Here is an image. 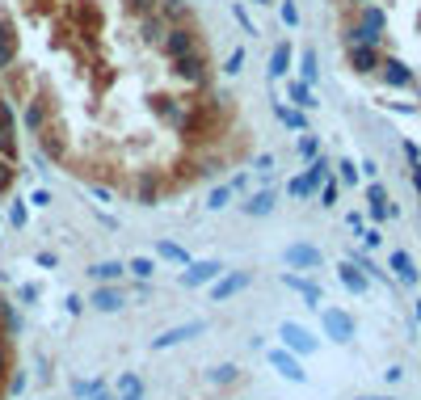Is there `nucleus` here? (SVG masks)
<instances>
[{
	"label": "nucleus",
	"mask_w": 421,
	"mask_h": 400,
	"mask_svg": "<svg viewBox=\"0 0 421 400\" xmlns=\"http://www.w3.org/2000/svg\"><path fill=\"white\" fill-rule=\"evenodd\" d=\"M198 110H202L198 93L152 89L143 97V114H147L156 127H165V131H173V135H186L189 127H194V118H198Z\"/></svg>",
	"instance_id": "nucleus-1"
},
{
	"label": "nucleus",
	"mask_w": 421,
	"mask_h": 400,
	"mask_svg": "<svg viewBox=\"0 0 421 400\" xmlns=\"http://www.w3.org/2000/svg\"><path fill=\"white\" fill-rule=\"evenodd\" d=\"M59 21L72 30V39L89 55H101V34H105V4L101 0H63Z\"/></svg>",
	"instance_id": "nucleus-2"
},
{
	"label": "nucleus",
	"mask_w": 421,
	"mask_h": 400,
	"mask_svg": "<svg viewBox=\"0 0 421 400\" xmlns=\"http://www.w3.org/2000/svg\"><path fill=\"white\" fill-rule=\"evenodd\" d=\"M169 85L182 93H207L215 85V63H211V51H194L182 59H169Z\"/></svg>",
	"instance_id": "nucleus-3"
},
{
	"label": "nucleus",
	"mask_w": 421,
	"mask_h": 400,
	"mask_svg": "<svg viewBox=\"0 0 421 400\" xmlns=\"http://www.w3.org/2000/svg\"><path fill=\"white\" fill-rule=\"evenodd\" d=\"M118 190L135 207H160V198H165V169L160 165H135V169H127V178L118 181Z\"/></svg>",
	"instance_id": "nucleus-4"
},
{
	"label": "nucleus",
	"mask_w": 421,
	"mask_h": 400,
	"mask_svg": "<svg viewBox=\"0 0 421 400\" xmlns=\"http://www.w3.org/2000/svg\"><path fill=\"white\" fill-rule=\"evenodd\" d=\"M59 114V93L51 89L47 81H38V89H34V97L21 106V114H17V123H21V131L26 135H38L43 127H47L51 118Z\"/></svg>",
	"instance_id": "nucleus-5"
},
{
	"label": "nucleus",
	"mask_w": 421,
	"mask_h": 400,
	"mask_svg": "<svg viewBox=\"0 0 421 400\" xmlns=\"http://www.w3.org/2000/svg\"><path fill=\"white\" fill-rule=\"evenodd\" d=\"M68 118H63V110L51 118L43 131L34 135V143H38V152L47 156L51 165H72V139H68Z\"/></svg>",
	"instance_id": "nucleus-6"
},
{
	"label": "nucleus",
	"mask_w": 421,
	"mask_h": 400,
	"mask_svg": "<svg viewBox=\"0 0 421 400\" xmlns=\"http://www.w3.org/2000/svg\"><path fill=\"white\" fill-rule=\"evenodd\" d=\"M202 30H198V21L194 26H169V34H165V43H160V55L165 59H182V55H194V51H202Z\"/></svg>",
	"instance_id": "nucleus-7"
},
{
	"label": "nucleus",
	"mask_w": 421,
	"mask_h": 400,
	"mask_svg": "<svg viewBox=\"0 0 421 400\" xmlns=\"http://www.w3.org/2000/svg\"><path fill=\"white\" fill-rule=\"evenodd\" d=\"M17 110H13V101L0 93V156L4 160H21V135H17Z\"/></svg>",
	"instance_id": "nucleus-8"
},
{
	"label": "nucleus",
	"mask_w": 421,
	"mask_h": 400,
	"mask_svg": "<svg viewBox=\"0 0 421 400\" xmlns=\"http://www.w3.org/2000/svg\"><path fill=\"white\" fill-rule=\"evenodd\" d=\"M34 89H38V85H34V68L17 59V63H13V68L4 72V97H9V101H21V106H26V101L34 97Z\"/></svg>",
	"instance_id": "nucleus-9"
},
{
	"label": "nucleus",
	"mask_w": 421,
	"mask_h": 400,
	"mask_svg": "<svg viewBox=\"0 0 421 400\" xmlns=\"http://www.w3.org/2000/svg\"><path fill=\"white\" fill-rule=\"evenodd\" d=\"M207 333V320H186V324H173V329H165L160 337H152V350H173V346H186L194 337H202Z\"/></svg>",
	"instance_id": "nucleus-10"
},
{
	"label": "nucleus",
	"mask_w": 421,
	"mask_h": 400,
	"mask_svg": "<svg viewBox=\"0 0 421 400\" xmlns=\"http://www.w3.org/2000/svg\"><path fill=\"white\" fill-rule=\"evenodd\" d=\"M165 34H169V21H165L160 13H147V17L135 21V43H140L143 51H160Z\"/></svg>",
	"instance_id": "nucleus-11"
},
{
	"label": "nucleus",
	"mask_w": 421,
	"mask_h": 400,
	"mask_svg": "<svg viewBox=\"0 0 421 400\" xmlns=\"http://www.w3.org/2000/svg\"><path fill=\"white\" fill-rule=\"evenodd\" d=\"M118 76H123V72H118V68H114L105 55H93V59H89V72H85V81H89V89H93L97 97L114 89V85H118Z\"/></svg>",
	"instance_id": "nucleus-12"
},
{
	"label": "nucleus",
	"mask_w": 421,
	"mask_h": 400,
	"mask_svg": "<svg viewBox=\"0 0 421 400\" xmlns=\"http://www.w3.org/2000/svg\"><path fill=\"white\" fill-rule=\"evenodd\" d=\"M219 274H224V262H219V257H202V262H189L186 274H182L177 282H182V287H211Z\"/></svg>",
	"instance_id": "nucleus-13"
},
{
	"label": "nucleus",
	"mask_w": 421,
	"mask_h": 400,
	"mask_svg": "<svg viewBox=\"0 0 421 400\" xmlns=\"http://www.w3.org/2000/svg\"><path fill=\"white\" fill-rule=\"evenodd\" d=\"M244 287H249V274H219V278L211 282L207 299H211V304H224V299H232L236 291H244Z\"/></svg>",
	"instance_id": "nucleus-14"
},
{
	"label": "nucleus",
	"mask_w": 421,
	"mask_h": 400,
	"mask_svg": "<svg viewBox=\"0 0 421 400\" xmlns=\"http://www.w3.org/2000/svg\"><path fill=\"white\" fill-rule=\"evenodd\" d=\"M156 13L169 21V26H194L198 13L189 9V0H156Z\"/></svg>",
	"instance_id": "nucleus-15"
},
{
	"label": "nucleus",
	"mask_w": 421,
	"mask_h": 400,
	"mask_svg": "<svg viewBox=\"0 0 421 400\" xmlns=\"http://www.w3.org/2000/svg\"><path fill=\"white\" fill-rule=\"evenodd\" d=\"M89 304H93L97 312H110V316H114V312L127 308V295H123L114 282H97V291H93V299H89Z\"/></svg>",
	"instance_id": "nucleus-16"
},
{
	"label": "nucleus",
	"mask_w": 421,
	"mask_h": 400,
	"mask_svg": "<svg viewBox=\"0 0 421 400\" xmlns=\"http://www.w3.org/2000/svg\"><path fill=\"white\" fill-rule=\"evenodd\" d=\"M350 68L354 72H375V68H383V59H379V51L371 43H354L350 46Z\"/></svg>",
	"instance_id": "nucleus-17"
},
{
	"label": "nucleus",
	"mask_w": 421,
	"mask_h": 400,
	"mask_svg": "<svg viewBox=\"0 0 421 400\" xmlns=\"http://www.w3.org/2000/svg\"><path fill=\"white\" fill-rule=\"evenodd\" d=\"M0 51H21V30L4 4H0Z\"/></svg>",
	"instance_id": "nucleus-18"
},
{
	"label": "nucleus",
	"mask_w": 421,
	"mask_h": 400,
	"mask_svg": "<svg viewBox=\"0 0 421 400\" xmlns=\"http://www.w3.org/2000/svg\"><path fill=\"white\" fill-rule=\"evenodd\" d=\"M21 9H26V17H30V21H55V17H59V9H63V4H59V0H21Z\"/></svg>",
	"instance_id": "nucleus-19"
},
{
	"label": "nucleus",
	"mask_w": 421,
	"mask_h": 400,
	"mask_svg": "<svg viewBox=\"0 0 421 400\" xmlns=\"http://www.w3.org/2000/svg\"><path fill=\"white\" fill-rule=\"evenodd\" d=\"M240 211H244V215H270V211H274V190H257V194H249V198L240 202Z\"/></svg>",
	"instance_id": "nucleus-20"
},
{
	"label": "nucleus",
	"mask_w": 421,
	"mask_h": 400,
	"mask_svg": "<svg viewBox=\"0 0 421 400\" xmlns=\"http://www.w3.org/2000/svg\"><path fill=\"white\" fill-rule=\"evenodd\" d=\"M123 274H127V262H114V257H105V262L89 266V278H93V282H118Z\"/></svg>",
	"instance_id": "nucleus-21"
},
{
	"label": "nucleus",
	"mask_w": 421,
	"mask_h": 400,
	"mask_svg": "<svg viewBox=\"0 0 421 400\" xmlns=\"http://www.w3.org/2000/svg\"><path fill=\"white\" fill-rule=\"evenodd\" d=\"M156 257H165V262H173V266H182V270L194 262L186 253V245H177V240H156Z\"/></svg>",
	"instance_id": "nucleus-22"
},
{
	"label": "nucleus",
	"mask_w": 421,
	"mask_h": 400,
	"mask_svg": "<svg viewBox=\"0 0 421 400\" xmlns=\"http://www.w3.org/2000/svg\"><path fill=\"white\" fill-rule=\"evenodd\" d=\"M279 337L286 342V346H291V350H308V354L316 350V342H312V337H308V333H303L299 324H282V329H279Z\"/></svg>",
	"instance_id": "nucleus-23"
},
{
	"label": "nucleus",
	"mask_w": 421,
	"mask_h": 400,
	"mask_svg": "<svg viewBox=\"0 0 421 400\" xmlns=\"http://www.w3.org/2000/svg\"><path fill=\"white\" fill-rule=\"evenodd\" d=\"M270 366H274L279 375H286V379H295V384L303 379V371H299V362H295V358L286 354V350H270Z\"/></svg>",
	"instance_id": "nucleus-24"
},
{
	"label": "nucleus",
	"mask_w": 421,
	"mask_h": 400,
	"mask_svg": "<svg viewBox=\"0 0 421 400\" xmlns=\"http://www.w3.org/2000/svg\"><path fill=\"white\" fill-rule=\"evenodd\" d=\"M236 379H240V366H236V362H219V366L207 371V384H211V388H228Z\"/></svg>",
	"instance_id": "nucleus-25"
},
{
	"label": "nucleus",
	"mask_w": 421,
	"mask_h": 400,
	"mask_svg": "<svg viewBox=\"0 0 421 400\" xmlns=\"http://www.w3.org/2000/svg\"><path fill=\"white\" fill-rule=\"evenodd\" d=\"M286 262L291 266H321V253L312 245H295V249H286Z\"/></svg>",
	"instance_id": "nucleus-26"
},
{
	"label": "nucleus",
	"mask_w": 421,
	"mask_h": 400,
	"mask_svg": "<svg viewBox=\"0 0 421 400\" xmlns=\"http://www.w3.org/2000/svg\"><path fill=\"white\" fill-rule=\"evenodd\" d=\"M17 333H21V316H17L13 304H4V312H0V337H9V342H13Z\"/></svg>",
	"instance_id": "nucleus-27"
},
{
	"label": "nucleus",
	"mask_w": 421,
	"mask_h": 400,
	"mask_svg": "<svg viewBox=\"0 0 421 400\" xmlns=\"http://www.w3.org/2000/svg\"><path fill=\"white\" fill-rule=\"evenodd\" d=\"M228 202H232V185H228V181H224V185H211V190H207V211H224Z\"/></svg>",
	"instance_id": "nucleus-28"
},
{
	"label": "nucleus",
	"mask_w": 421,
	"mask_h": 400,
	"mask_svg": "<svg viewBox=\"0 0 421 400\" xmlns=\"http://www.w3.org/2000/svg\"><path fill=\"white\" fill-rule=\"evenodd\" d=\"M13 185H17V160H4L0 156V198H9Z\"/></svg>",
	"instance_id": "nucleus-29"
},
{
	"label": "nucleus",
	"mask_w": 421,
	"mask_h": 400,
	"mask_svg": "<svg viewBox=\"0 0 421 400\" xmlns=\"http://www.w3.org/2000/svg\"><path fill=\"white\" fill-rule=\"evenodd\" d=\"M127 274H135V282H152L156 262H152V257H131V262H127Z\"/></svg>",
	"instance_id": "nucleus-30"
},
{
	"label": "nucleus",
	"mask_w": 421,
	"mask_h": 400,
	"mask_svg": "<svg viewBox=\"0 0 421 400\" xmlns=\"http://www.w3.org/2000/svg\"><path fill=\"white\" fill-rule=\"evenodd\" d=\"M131 392H143V384H140V375H135V371H123V375H118V384H114V396H131Z\"/></svg>",
	"instance_id": "nucleus-31"
},
{
	"label": "nucleus",
	"mask_w": 421,
	"mask_h": 400,
	"mask_svg": "<svg viewBox=\"0 0 421 400\" xmlns=\"http://www.w3.org/2000/svg\"><path fill=\"white\" fill-rule=\"evenodd\" d=\"M286 63H291V46H286V43H279V46H274V55H270V81L286 72Z\"/></svg>",
	"instance_id": "nucleus-32"
},
{
	"label": "nucleus",
	"mask_w": 421,
	"mask_h": 400,
	"mask_svg": "<svg viewBox=\"0 0 421 400\" xmlns=\"http://www.w3.org/2000/svg\"><path fill=\"white\" fill-rule=\"evenodd\" d=\"M26 220H30V202L26 198H13L9 202V227H26Z\"/></svg>",
	"instance_id": "nucleus-33"
},
{
	"label": "nucleus",
	"mask_w": 421,
	"mask_h": 400,
	"mask_svg": "<svg viewBox=\"0 0 421 400\" xmlns=\"http://www.w3.org/2000/svg\"><path fill=\"white\" fill-rule=\"evenodd\" d=\"M123 13H127L131 21H140L147 13H156V0H123Z\"/></svg>",
	"instance_id": "nucleus-34"
},
{
	"label": "nucleus",
	"mask_w": 421,
	"mask_h": 400,
	"mask_svg": "<svg viewBox=\"0 0 421 400\" xmlns=\"http://www.w3.org/2000/svg\"><path fill=\"white\" fill-rule=\"evenodd\" d=\"M26 384H30V375H26L21 366H13V371H9V379H4V392H9V396H21V392H26Z\"/></svg>",
	"instance_id": "nucleus-35"
},
{
	"label": "nucleus",
	"mask_w": 421,
	"mask_h": 400,
	"mask_svg": "<svg viewBox=\"0 0 421 400\" xmlns=\"http://www.w3.org/2000/svg\"><path fill=\"white\" fill-rule=\"evenodd\" d=\"M325 329L337 337V342H345V337H350V320H345V316H337V312H328V316H325Z\"/></svg>",
	"instance_id": "nucleus-36"
},
{
	"label": "nucleus",
	"mask_w": 421,
	"mask_h": 400,
	"mask_svg": "<svg viewBox=\"0 0 421 400\" xmlns=\"http://www.w3.org/2000/svg\"><path fill=\"white\" fill-rule=\"evenodd\" d=\"M244 59H249V55H244V46H236L232 55L224 59V68H219V72H224V76H240V72H244Z\"/></svg>",
	"instance_id": "nucleus-37"
},
{
	"label": "nucleus",
	"mask_w": 421,
	"mask_h": 400,
	"mask_svg": "<svg viewBox=\"0 0 421 400\" xmlns=\"http://www.w3.org/2000/svg\"><path fill=\"white\" fill-rule=\"evenodd\" d=\"M101 388H105V379H76V384H72V396H76V400H89L93 392H101Z\"/></svg>",
	"instance_id": "nucleus-38"
},
{
	"label": "nucleus",
	"mask_w": 421,
	"mask_h": 400,
	"mask_svg": "<svg viewBox=\"0 0 421 400\" xmlns=\"http://www.w3.org/2000/svg\"><path fill=\"white\" fill-rule=\"evenodd\" d=\"M232 21H236V26H240V30H244V34H257V21L249 17V9H244L240 0H236V4H232Z\"/></svg>",
	"instance_id": "nucleus-39"
},
{
	"label": "nucleus",
	"mask_w": 421,
	"mask_h": 400,
	"mask_svg": "<svg viewBox=\"0 0 421 400\" xmlns=\"http://www.w3.org/2000/svg\"><path fill=\"white\" fill-rule=\"evenodd\" d=\"M9 371H13V342L0 337V384L9 379Z\"/></svg>",
	"instance_id": "nucleus-40"
},
{
	"label": "nucleus",
	"mask_w": 421,
	"mask_h": 400,
	"mask_svg": "<svg viewBox=\"0 0 421 400\" xmlns=\"http://www.w3.org/2000/svg\"><path fill=\"white\" fill-rule=\"evenodd\" d=\"M26 202H30V207H38V211H47L51 202H55V194H51L47 185H34V190H30V198H26Z\"/></svg>",
	"instance_id": "nucleus-41"
},
{
	"label": "nucleus",
	"mask_w": 421,
	"mask_h": 400,
	"mask_svg": "<svg viewBox=\"0 0 421 400\" xmlns=\"http://www.w3.org/2000/svg\"><path fill=\"white\" fill-rule=\"evenodd\" d=\"M89 194H93L97 202H114V194H118V185H105V181H89Z\"/></svg>",
	"instance_id": "nucleus-42"
},
{
	"label": "nucleus",
	"mask_w": 421,
	"mask_h": 400,
	"mask_svg": "<svg viewBox=\"0 0 421 400\" xmlns=\"http://www.w3.org/2000/svg\"><path fill=\"white\" fill-rule=\"evenodd\" d=\"M38 295H43L38 282H21V287H17V299H21V304H38Z\"/></svg>",
	"instance_id": "nucleus-43"
},
{
	"label": "nucleus",
	"mask_w": 421,
	"mask_h": 400,
	"mask_svg": "<svg viewBox=\"0 0 421 400\" xmlns=\"http://www.w3.org/2000/svg\"><path fill=\"white\" fill-rule=\"evenodd\" d=\"M282 282H286V287H295V291H303V295H308V299H312V304H316V299H321V291H316V287H312V282H299V278H282Z\"/></svg>",
	"instance_id": "nucleus-44"
},
{
	"label": "nucleus",
	"mask_w": 421,
	"mask_h": 400,
	"mask_svg": "<svg viewBox=\"0 0 421 400\" xmlns=\"http://www.w3.org/2000/svg\"><path fill=\"white\" fill-rule=\"evenodd\" d=\"M291 101H295V106H316L312 93H308V85H291Z\"/></svg>",
	"instance_id": "nucleus-45"
},
{
	"label": "nucleus",
	"mask_w": 421,
	"mask_h": 400,
	"mask_svg": "<svg viewBox=\"0 0 421 400\" xmlns=\"http://www.w3.org/2000/svg\"><path fill=\"white\" fill-rule=\"evenodd\" d=\"M228 185H232V194H249L253 178H249V173H232V178H228Z\"/></svg>",
	"instance_id": "nucleus-46"
},
{
	"label": "nucleus",
	"mask_w": 421,
	"mask_h": 400,
	"mask_svg": "<svg viewBox=\"0 0 421 400\" xmlns=\"http://www.w3.org/2000/svg\"><path fill=\"white\" fill-rule=\"evenodd\" d=\"M274 114H279V118L286 123V127H303V118H299L295 110H286V106H274Z\"/></svg>",
	"instance_id": "nucleus-47"
},
{
	"label": "nucleus",
	"mask_w": 421,
	"mask_h": 400,
	"mask_svg": "<svg viewBox=\"0 0 421 400\" xmlns=\"http://www.w3.org/2000/svg\"><path fill=\"white\" fill-rule=\"evenodd\" d=\"M299 68H303V76L312 81V76H316V55H312V51H303V59H299Z\"/></svg>",
	"instance_id": "nucleus-48"
},
{
	"label": "nucleus",
	"mask_w": 421,
	"mask_h": 400,
	"mask_svg": "<svg viewBox=\"0 0 421 400\" xmlns=\"http://www.w3.org/2000/svg\"><path fill=\"white\" fill-rule=\"evenodd\" d=\"M34 262H38V266H43V270H55V266H59V257H55V253H51V249H43V253H38V257H34Z\"/></svg>",
	"instance_id": "nucleus-49"
},
{
	"label": "nucleus",
	"mask_w": 421,
	"mask_h": 400,
	"mask_svg": "<svg viewBox=\"0 0 421 400\" xmlns=\"http://www.w3.org/2000/svg\"><path fill=\"white\" fill-rule=\"evenodd\" d=\"M63 308L72 312V316H80V312H85V299H80V295H68V299H63Z\"/></svg>",
	"instance_id": "nucleus-50"
},
{
	"label": "nucleus",
	"mask_w": 421,
	"mask_h": 400,
	"mask_svg": "<svg viewBox=\"0 0 421 400\" xmlns=\"http://www.w3.org/2000/svg\"><path fill=\"white\" fill-rule=\"evenodd\" d=\"M282 21H286V26H295V21H299V9H295V4H291V0H286V4H282Z\"/></svg>",
	"instance_id": "nucleus-51"
},
{
	"label": "nucleus",
	"mask_w": 421,
	"mask_h": 400,
	"mask_svg": "<svg viewBox=\"0 0 421 400\" xmlns=\"http://www.w3.org/2000/svg\"><path fill=\"white\" fill-rule=\"evenodd\" d=\"M97 223H101L105 232H118V220H114V215H105V211H97Z\"/></svg>",
	"instance_id": "nucleus-52"
},
{
	"label": "nucleus",
	"mask_w": 421,
	"mask_h": 400,
	"mask_svg": "<svg viewBox=\"0 0 421 400\" xmlns=\"http://www.w3.org/2000/svg\"><path fill=\"white\" fill-rule=\"evenodd\" d=\"M253 165H257V169H261V173H266V169H270V165H274V156H270V152H257V156H253Z\"/></svg>",
	"instance_id": "nucleus-53"
},
{
	"label": "nucleus",
	"mask_w": 421,
	"mask_h": 400,
	"mask_svg": "<svg viewBox=\"0 0 421 400\" xmlns=\"http://www.w3.org/2000/svg\"><path fill=\"white\" fill-rule=\"evenodd\" d=\"M299 156H316V139H299Z\"/></svg>",
	"instance_id": "nucleus-54"
},
{
	"label": "nucleus",
	"mask_w": 421,
	"mask_h": 400,
	"mask_svg": "<svg viewBox=\"0 0 421 400\" xmlns=\"http://www.w3.org/2000/svg\"><path fill=\"white\" fill-rule=\"evenodd\" d=\"M89 400H118V396H114V388H101V392H93Z\"/></svg>",
	"instance_id": "nucleus-55"
},
{
	"label": "nucleus",
	"mask_w": 421,
	"mask_h": 400,
	"mask_svg": "<svg viewBox=\"0 0 421 400\" xmlns=\"http://www.w3.org/2000/svg\"><path fill=\"white\" fill-rule=\"evenodd\" d=\"M118 400H143V392H131V396H118Z\"/></svg>",
	"instance_id": "nucleus-56"
},
{
	"label": "nucleus",
	"mask_w": 421,
	"mask_h": 400,
	"mask_svg": "<svg viewBox=\"0 0 421 400\" xmlns=\"http://www.w3.org/2000/svg\"><path fill=\"white\" fill-rule=\"evenodd\" d=\"M417 34H421V0H417Z\"/></svg>",
	"instance_id": "nucleus-57"
},
{
	"label": "nucleus",
	"mask_w": 421,
	"mask_h": 400,
	"mask_svg": "<svg viewBox=\"0 0 421 400\" xmlns=\"http://www.w3.org/2000/svg\"><path fill=\"white\" fill-rule=\"evenodd\" d=\"M253 4H274V0H253Z\"/></svg>",
	"instance_id": "nucleus-58"
},
{
	"label": "nucleus",
	"mask_w": 421,
	"mask_h": 400,
	"mask_svg": "<svg viewBox=\"0 0 421 400\" xmlns=\"http://www.w3.org/2000/svg\"><path fill=\"white\" fill-rule=\"evenodd\" d=\"M4 304H9V299H4V295H0V312H4Z\"/></svg>",
	"instance_id": "nucleus-59"
},
{
	"label": "nucleus",
	"mask_w": 421,
	"mask_h": 400,
	"mask_svg": "<svg viewBox=\"0 0 421 400\" xmlns=\"http://www.w3.org/2000/svg\"><path fill=\"white\" fill-rule=\"evenodd\" d=\"M0 400H4V384H0Z\"/></svg>",
	"instance_id": "nucleus-60"
},
{
	"label": "nucleus",
	"mask_w": 421,
	"mask_h": 400,
	"mask_svg": "<svg viewBox=\"0 0 421 400\" xmlns=\"http://www.w3.org/2000/svg\"><path fill=\"white\" fill-rule=\"evenodd\" d=\"M59 4H63V0H59Z\"/></svg>",
	"instance_id": "nucleus-61"
}]
</instances>
